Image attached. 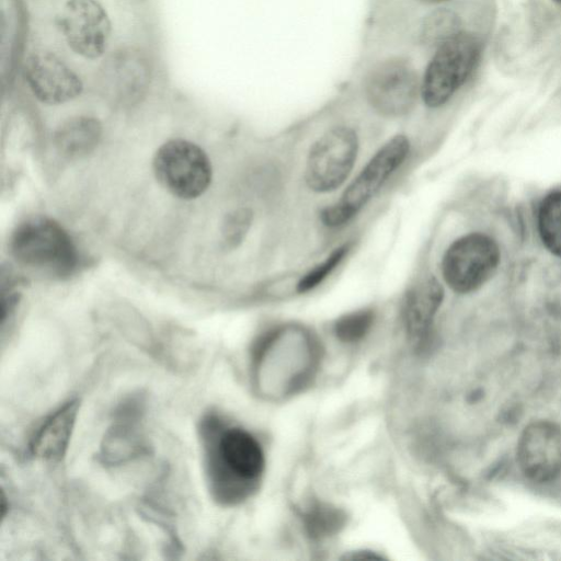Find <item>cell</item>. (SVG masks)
Masks as SVG:
<instances>
[{"label":"cell","mask_w":561,"mask_h":561,"mask_svg":"<svg viewBox=\"0 0 561 561\" xmlns=\"http://www.w3.org/2000/svg\"><path fill=\"white\" fill-rule=\"evenodd\" d=\"M201 438L214 496L227 504L244 499L264 471L260 443L243 428L226 426L217 415L204 417Z\"/></svg>","instance_id":"6da1fadb"},{"label":"cell","mask_w":561,"mask_h":561,"mask_svg":"<svg viewBox=\"0 0 561 561\" xmlns=\"http://www.w3.org/2000/svg\"><path fill=\"white\" fill-rule=\"evenodd\" d=\"M411 148V140L404 134L388 138L344 187L339 198L321 210V224L331 230L351 224L405 163Z\"/></svg>","instance_id":"7a4b0ae2"},{"label":"cell","mask_w":561,"mask_h":561,"mask_svg":"<svg viewBox=\"0 0 561 561\" xmlns=\"http://www.w3.org/2000/svg\"><path fill=\"white\" fill-rule=\"evenodd\" d=\"M10 249L22 265L62 277L77 266L78 254L67 231L54 219L35 216L16 226Z\"/></svg>","instance_id":"3957f363"},{"label":"cell","mask_w":561,"mask_h":561,"mask_svg":"<svg viewBox=\"0 0 561 561\" xmlns=\"http://www.w3.org/2000/svg\"><path fill=\"white\" fill-rule=\"evenodd\" d=\"M360 148L357 131L336 125L322 133L307 152L304 182L313 194L325 195L340 190L350 179Z\"/></svg>","instance_id":"277c9868"},{"label":"cell","mask_w":561,"mask_h":561,"mask_svg":"<svg viewBox=\"0 0 561 561\" xmlns=\"http://www.w3.org/2000/svg\"><path fill=\"white\" fill-rule=\"evenodd\" d=\"M481 55V42L459 31L442 44L428 62L420 83L423 103L431 108L446 104L473 71Z\"/></svg>","instance_id":"5b68a950"},{"label":"cell","mask_w":561,"mask_h":561,"mask_svg":"<svg viewBox=\"0 0 561 561\" xmlns=\"http://www.w3.org/2000/svg\"><path fill=\"white\" fill-rule=\"evenodd\" d=\"M153 172L159 183L182 199L197 198L211 182V163L194 142L171 139L154 153Z\"/></svg>","instance_id":"8992f818"},{"label":"cell","mask_w":561,"mask_h":561,"mask_svg":"<svg viewBox=\"0 0 561 561\" xmlns=\"http://www.w3.org/2000/svg\"><path fill=\"white\" fill-rule=\"evenodd\" d=\"M500 261L499 247L482 233H468L446 249L440 261V274L449 289L469 294L483 285Z\"/></svg>","instance_id":"52a82bcc"},{"label":"cell","mask_w":561,"mask_h":561,"mask_svg":"<svg viewBox=\"0 0 561 561\" xmlns=\"http://www.w3.org/2000/svg\"><path fill=\"white\" fill-rule=\"evenodd\" d=\"M419 93L420 85L413 69L399 59L380 64L367 78V100L375 111L387 117L409 113Z\"/></svg>","instance_id":"ba28073f"},{"label":"cell","mask_w":561,"mask_h":561,"mask_svg":"<svg viewBox=\"0 0 561 561\" xmlns=\"http://www.w3.org/2000/svg\"><path fill=\"white\" fill-rule=\"evenodd\" d=\"M68 46L78 55L95 59L106 49L111 22L96 0H68L60 18Z\"/></svg>","instance_id":"9c48e42d"},{"label":"cell","mask_w":561,"mask_h":561,"mask_svg":"<svg viewBox=\"0 0 561 561\" xmlns=\"http://www.w3.org/2000/svg\"><path fill=\"white\" fill-rule=\"evenodd\" d=\"M517 460L533 481L556 479L561 473V428L548 421L529 424L519 438Z\"/></svg>","instance_id":"30bf717a"},{"label":"cell","mask_w":561,"mask_h":561,"mask_svg":"<svg viewBox=\"0 0 561 561\" xmlns=\"http://www.w3.org/2000/svg\"><path fill=\"white\" fill-rule=\"evenodd\" d=\"M25 79L33 94L46 104H61L82 91L79 76L55 54L39 51L25 62Z\"/></svg>","instance_id":"8fae6325"},{"label":"cell","mask_w":561,"mask_h":561,"mask_svg":"<svg viewBox=\"0 0 561 561\" xmlns=\"http://www.w3.org/2000/svg\"><path fill=\"white\" fill-rule=\"evenodd\" d=\"M79 405L77 399H71L45 419L30 445L34 457L50 462L60 461L65 457L77 422Z\"/></svg>","instance_id":"7c38bea8"},{"label":"cell","mask_w":561,"mask_h":561,"mask_svg":"<svg viewBox=\"0 0 561 561\" xmlns=\"http://www.w3.org/2000/svg\"><path fill=\"white\" fill-rule=\"evenodd\" d=\"M444 300V288L434 276H426L404 295L402 320L410 339L422 340L432 327Z\"/></svg>","instance_id":"4fadbf2b"},{"label":"cell","mask_w":561,"mask_h":561,"mask_svg":"<svg viewBox=\"0 0 561 561\" xmlns=\"http://www.w3.org/2000/svg\"><path fill=\"white\" fill-rule=\"evenodd\" d=\"M139 409L127 405L117 414V420L106 432L102 457L108 463H122L141 454L144 439L139 430Z\"/></svg>","instance_id":"5bb4252c"},{"label":"cell","mask_w":561,"mask_h":561,"mask_svg":"<svg viewBox=\"0 0 561 561\" xmlns=\"http://www.w3.org/2000/svg\"><path fill=\"white\" fill-rule=\"evenodd\" d=\"M102 128L93 117L80 116L66 122L55 135L58 150L70 158L85 156L98 145Z\"/></svg>","instance_id":"9a60e30c"},{"label":"cell","mask_w":561,"mask_h":561,"mask_svg":"<svg viewBox=\"0 0 561 561\" xmlns=\"http://www.w3.org/2000/svg\"><path fill=\"white\" fill-rule=\"evenodd\" d=\"M538 227L547 249L561 256V192L551 193L541 202Z\"/></svg>","instance_id":"2e32d148"},{"label":"cell","mask_w":561,"mask_h":561,"mask_svg":"<svg viewBox=\"0 0 561 561\" xmlns=\"http://www.w3.org/2000/svg\"><path fill=\"white\" fill-rule=\"evenodd\" d=\"M351 250V242H344L335 247L321 262L298 279L296 291L298 294H307L319 287L347 257Z\"/></svg>","instance_id":"e0dca14e"},{"label":"cell","mask_w":561,"mask_h":561,"mask_svg":"<svg viewBox=\"0 0 561 561\" xmlns=\"http://www.w3.org/2000/svg\"><path fill=\"white\" fill-rule=\"evenodd\" d=\"M376 319L371 308H362L347 312L336 319L333 330L336 337L345 343H354L364 339Z\"/></svg>","instance_id":"ac0fdd59"},{"label":"cell","mask_w":561,"mask_h":561,"mask_svg":"<svg viewBox=\"0 0 561 561\" xmlns=\"http://www.w3.org/2000/svg\"><path fill=\"white\" fill-rule=\"evenodd\" d=\"M304 520L308 533L321 538L335 533L343 523V516L334 507L320 503L305 513Z\"/></svg>","instance_id":"d6986e66"},{"label":"cell","mask_w":561,"mask_h":561,"mask_svg":"<svg viewBox=\"0 0 561 561\" xmlns=\"http://www.w3.org/2000/svg\"><path fill=\"white\" fill-rule=\"evenodd\" d=\"M458 19L449 11L439 10L427 18L424 25V37L428 42L442 44L458 33Z\"/></svg>","instance_id":"ffe728a7"},{"label":"cell","mask_w":561,"mask_h":561,"mask_svg":"<svg viewBox=\"0 0 561 561\" xmlns=\"http://www.w3.org/2000/svg\"><path fill=\"white\" fill-rule=\"evenodd\" d=\"M253 221V213L248 207L231 211L224 222V240L229 248L238 247L248 233Z\"/></svg>","instance_id":"44dd1931"},{"label":"cell","mask_w":561,"mask_h":561,"mask_svg":"<svg viewBox=\"0 0 561 561\" xmlns=\"http://www.w3.org/2000/svg\"><path fill=\"white\" fill-rule=\"evenodd\" d=\"M426 3H440V2H444V1H448V0H422Z\"/></svg>","instance_id":"7402d4cb"},{"label":"cell","mask_w":561,"mask_h":561,"mask_svg":"<svg viewBox=\"0 0 561 561\" xmlns=\"http://www.w3.org/2000/svg\"><path fill=\"white\" fill-rule=\"evenodd\" d=\"M558 5L561 7V0H553Z\"/></svg>","instance_id":"603a6c76"}]
</instances>
